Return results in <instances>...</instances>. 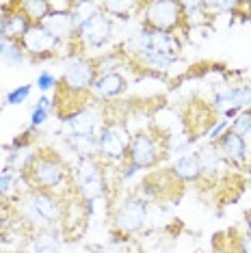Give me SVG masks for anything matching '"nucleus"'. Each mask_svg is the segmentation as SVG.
<instances>
[{"label":"nucleus","instance_id":"nucleus-1","mask_svg":"<svg viewBox=\"0 0 251 253\" xmlns=\"http://www.w3.org/2000/svg\"><path fill=\"white\" fill-rule=\"evenodd\" d=\"M24 180L31 191L56 193L65 184L74 186L70 167L54 152H42L28 158V163L24 165Z\"/></svg>","mask_w":251,"mask_h":253},{"label":"nucleus","instance_id":"nucleus-2","mask_svg":"<svg viewBox=\"0 0 251 253\" xmlns=\"http://www.w3.org/2000/svg\"><path fill=\"white\" fill-rule=\"evenodd\" d=\"M95 65L83 54H70L63 63V76L59 80V95L56 97H78L87 100L91 95V87L95 80Z\"/></svg>","mask_w":251,"mask_h":253},{"label":"nucleus","instance_id":"nucleus-3","mask_svg":"<svg viewBox=\"0 0 251 253\" xmlns=\"http://www.w3.org/2000/svg\"><path fill=\"white\" fill-rule=\"evenodd\" d=\"M22 216L35 229L54 227L63 216V199L48 191H28L22 201Z\"/></svg>","mask_w":251,"mask_h":253},{"label":"nucleus","instance_id":"nucleus-4","mask_svg":"<svg viewBox=\"0 0 251 253\" xmlns=\"http://www.w3.org/2000/svg\"><path fill=\"white\" fill-rule=\"evenodd\" d=\"M74 184H76V195L84 204L93 206L95 199L106 195V173L104 163L98 156L81 158L76 165V171H72Z\"/></svg>","mask_w":251,"mask_h":253},{"label":"nucleus","instance_id":"nucleus-5","mask_svg":"<svg viewBox=\"0 0 251 253\" xmlns=\"http://www.w3.org/2000/svg\"><path fill=\"white\" fill-rule=\"evenodd\" d=\"M130 136L124 124L106 122L98 134V158L102 163H124L128 160Z\"/></svg>","mask_w":251,"mask_h":253},{"label":"nucleus","instance_id":"nucleus-6","mask_svg":"<svg viewBox=\"0 0 251 253\" xmlns=\"http://www.w3.org/2000/svg\"><path fill=\"white\" fill-rule=\"evenodd\" d=\"M143 26L152 31H165L175 33L184 24V15H182L180 2H171V0H154V2H143Z\"/></svg>","mask_w":251,"mask_h":253},{"label":"nucleus","instance_id":"nucleus-7","mask_svg":"<svg viewBox=\"0 0 251 253\" xmlns=\"http://www.w3.org/2000/svg\"><path fill=\"white\" fill-rule=\"evenodd\" d=\"M147 221V199L143 195H130L115 208L113 227L124 236L139 232Z\"/></svg>","mask_w":251,"mask_h":253},{"label":"nucleus","instance_id":"nucleus-8","mask_svg":"<svg viewBox=\"0 0 251 253\" xmlns=\"http://www.w3.org/2000/svg\"><path fill=\"white\" fill-rule=\"evenodd\" d=\"M111 18L104 13V11H98L91 18H87L84 22L78 24V31L74 35L72 42H78L83 48H102L108 39H111Z\"/></svg>","mask_w":251,"mask_h":253},{"label":"nucleus","instance_id":"nucleus-9","mask_svg":"<svg viewBox=\"0 0 251 253\" xmlns=\"http://www.w3.org/2000/svg\"><path fill=\"white\" fill-rule=\"evenodd\" d=\"M132 48H147L156 54H163L167 59L178 61L180 54V39L175 33H165V31H152V28H145L139 31L132 39Z\"/></svg>","mask_w":251,"mask_h":253},{"label":"nucleus","instance_id":"nucleus-10","mask_svg":"<svg viewBox=\"0 0 251 253\" xmlns=\"http://www.w3.org/2000/svg\"><path fill=\"white\" fill-rule=\"evenodd\" d=\"M22 48L28 59L33 61H42V59H48V56H54L56 50H59L61 42L56 39L52 33L48 31L43 24H33L28 28V33L22 37Z\"/></svg>","mask_w":251,"mask_h":253},{"label":"nucleus","instance_id":"nucleus-11","mask_svg":"<svg viewBox=\"0 0 251 253\" xmlns=\"http://www.w3.org/2000/svg\"><path fill=\"white\" fill-rule=\"evenodd\" d=\"M161 158V147H158V139L147 130H141L130 139L128 147V160L134 163L141 169H150L158 163Z\"/></svg>","mask_w":251,"mask_h":253},{"label":"nucleus","instance_id":"nucleus-12","mask_svg":"<svg viewBox=\"0 0 251 253\" xmlns=\"http://www.w3.org/2000/svg\"><path fill=\"white\" fill-rule=\"evenodd\" d=\"M67 136H98L102 130V117L100 113H95L93 108H83V111L74 113L72 117H67L65 122Z\"/></svg>","mask_w":251,"mask_h":253},{"label":"nucleus","instance_id":"nucleus-13","mask_svg":"<svg viewBox=\"0 0 251 253\" xmlns=\"http://www.w3.org/2000/svg\"><path fill=\"white\" fill-rule=\"evenodd\" d=\"M43 26L48 28L59 42H72L78 31V22L72 9H52L50 15L43 20Z\"/></svg>","mask_w":251,"mask_h":253},{"label":"nucleus","instance_id":"nucleus-14","mask_svg":"<svg viewBox=\"0 0 251 253\" xmlns=\"http://www.w3.org/2000/svg\"><path fill=\"white\" fill-rule=\"evenodd\" d=\"M126 89H128V80L119 72H108V74H102V76H95L93 87H91V97L106 102L122 95Z\"/></svg>","mask_w":251,"mask_h":253},{"label":"nucleus","instance_id":"nucleus-15","mask_svg":"<svg viewBox=\"0 0 251 253\" xmlns=\"http://www.w3.org/2000/svg\"><path fill=\"white\" fill-rule=\"evenodd\" d=\"M214 145H216V149H219L221 156H223L225 163H230V165H243V163H247V154H249L247 141H245L243 136H238L236 132L227 130L225 134L214 143Z\"/></svg>","mask_w":251,"mask_h":253},{"label":"nucleus","instance_id":"nucleus-16","mask_svg":"<svg viewBox=\"0 0 251 253\" xmlns=\"http://www.w3.org/2000/svg\"><path fill=\"white\" fill-rule=\"evenodd\" d=\"M4 20V35L9 42H22V37L28 33V28L33 26V22L22 13V9L18 7V2L7 4V11L2 13Z\"/></svg>","mask_w":251,"mask_h":253},{"label":"nucleus","instance_id":"nucleus-17","mask_svg":"<svg viewBox=\"0 0 251 253\" xmlns=\"http://www.w3.org/2000/svg\"><path fill=\"white\" fill-rule=\"evenodd\" d=\"M61 229L56 227L35 229L31 240L33 253H61Z\"/></svg>","mask_w":251,"mask_h":253},{"label":"nucleus","instance_id":"nucleus-18","mask_svg":"<svg viewBox=\"0 0 251 253\" xmlns=\"http://www.w3.org/2000/svg\"><path fill=\"white\" fill-rule=\"evenodd\" d=\"M171 173H173L175 180L180 182H197L202 177V167H199V158L195 152L184 154L171 167Z\"/></svg>","mask_w":251,"mask_h":253},{"label":"nucleus","instance_id":"nucleus-19","mask_svg":"<svg viewBox=\"0 0 251 253\" xmlns=\"http://www.w3.org/2000/svg\"><path fill=\"white\" fill-rule=\"evenodd\" d=\"M197 158H199V167H202V175L206 177V180H214V177L219 175L223 163H225L214 143H210V145H206L204 149H199Z\"/></svg>","mask_w":251,"mask_h":253},{"label":"nucleus","instance_id":"nucleus-20","mask_svg":"<svg viewBox=\"0 0 251 253\" xmlns=\"http://www.w3.org/2000/svg\"><path fill=\"white\" fill-rule=\"evenodd\" d=\"M18 7L33 24H43V20L52 11V2H48V0H22L18 2Z\"/></svg>","mask_w":251,"mask_h":253},{"label":"nucleus","instance_id":"nucleus-21","mask_svg":"<svg viewBox=\"0 0 251 253\" xmlns=\"http://www.w3.org/2000/svg\"><path fill=\"white\" fill-rule=\"evenodd\" d=\"M54 108V100H50L48 95H42L39 97V102L35 106H33V113H31V124H28V130H37L42 128V126L50 119V113H52Z\"/></svg>","mask_w":251,"mask_h":253},{"label":"nucleus","instance_id":"nucleus-22","mask_svg":"<svg viewBox=\"0 0 251 253\" xmlns=\"http://www.w3.org/2000/svg\"><path fill=\"white\" fill-rule=\"evenodd\" d=\"M232 132H236L238 136H243L245 141L251 136V108H245V111H241L234 117L232 122Z\"/></svg>","mask_w":251,"mask_h":253},{"label":"nucleus","instance_id":"nucleus-23","mask_svg":"<svg viewBox=\"0 0 251 253\" xmlns=\"http://www.w3.org/2000/svg\"><path fill=\"white\" fill-rule=\"evenodd\" d=\"M24 59H26V52H24V48H22V43L20 42H9L7 50H4V54H2L0 61H4L7 65L15 67V65H20Z\"/></svg>","mask_w":251,"mask_h":253},{"label":"nucleus","instance_id":"nucleus-24","mask_svg":"<svg viewBox=\"0 0 251 253\" xmlns=\"http://www.w3.org/2000/svg\"><path fill=\"white\" fill-rule=\"evenodd\" d=\"M31 91H33V84H20V87H15L13 91H9L4 100H7L9 106H20L31 97Z\"/></svg>","mask_w":251,"mask_h":253},{"label":"nucleus","instance_id":"nucleus-25","mask_svg":"<svg viewBox=\"0 0 251 253\" xmlns=\"http://www.w3.org/2000/svg\"><path fill=\"white\" fill-rule=\"evenodd\" d=\"M111 15H117V18H128L130 9H139L141 2H104L102 4Z\"/></svg>","mask_w":251,"mask_h":253},{"label":"nucleus","instance_id":"nucleus-26","mask_svg":"<svg viewBox=\"0 0 251 253\" xmlns=\"http://www.w3.org/2000/svg\"><path fill=\"white\" fill-rule=\"evenodd\" d=\"M35 84H37V89H39V91L48 93L50 89H54L56 84H59V80H56V76H54L52 72L43 70V72H39V76H37V80H35Z\"/></svg>","mask_w":251,"mask_h":253},{"label":"nucleus","instance_id":"nucleus-27","mask_svg":"<svg viewBox=\"0 0 251 253\" xmlns=\"http://www.w3.org/2000/svg\"><path fill=\"white\" fill-rule=\"evenodd\" d=\"M227 128H230V119H225V117L219 119V122L212 124V128L208 130V141H210V143H216V141H219L221 136H223L225 132H227Z\"/></svg>","mask_w":251,"mask_h":253},{"label":"nucleus","instance_id":"nucleus-28","mask_svg":"<svg viewBox=\"0 0 251 253\" xmlns=\"http://www.w3.org/2000/svg\"><path fill=\"white\" fill-rule=\"evenodd\" d=\"M15 184V175L11 173V171H4V173H0V195H9L11 188H13Z\"/></svg>","mask_w":251,"mask_h":253},{"label":"nucleus","instance_id":"nucleus-29","mask_svg":"<svg viewBox=\"0 0 251 253\" xmlns=\"http://www.w3.org/2000/svg\"><path fill=\"white\" fill-rule=\"evenodd\" d=\"M139 171H143L141 169V167H136L134 163H126L124 167H122V173H119V177H122V180H130V177H134L136 173H139Z\"/></svg>","mask_w":251,"mask_h":253},{"label":"nucleus","instance_id":"nucleus-30","mask_svg":"<svg viewBox=\"0 0 251 253\" xmlns=\"http://www.w3.org/2000/svg\"><path fill=\"white\" fill-rule=\"evenodd\" d=\"M238 253H251V234L245 232L238 238Z\"/></svg>","mask_w":251,"mask_h":253},{"label":"nucleus","instance_id":"nucleus-31","mask_svg":"<svg viewBox=\"0 0 251 253\" xmlns=\"http://www.w3.org/2000/svg\"><path fill=\"white\" fill-rule=\"evenodd\" d=\"M7 45H9V39H7V35H4V20H2V13H0V59H2Z\"/></svg>","mask_w":251,"mask_h":253},{"label":"nucleus","instance_id":"nucleus-32","mask_svg":"<svg viewBox=\"0 0 251 253\" xmlns=\"http://www.w3.org/2000/svg\"><path fill=\"white\" fill-rule=\"evenodd\" d=\"M245 223H247V234H251V212L247 214V218H245Z\"/></svg>","mask_w":251,"mask_h":253}]
</instances>
